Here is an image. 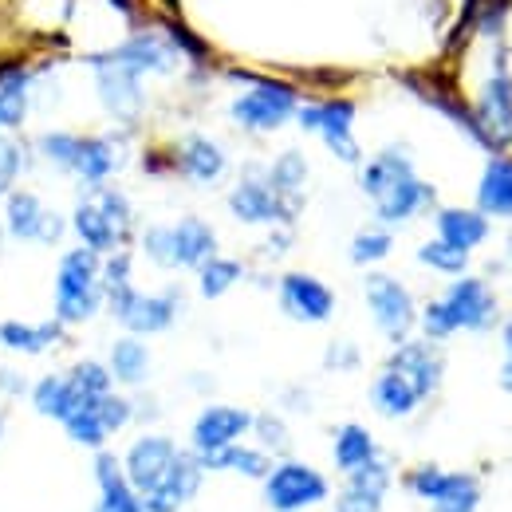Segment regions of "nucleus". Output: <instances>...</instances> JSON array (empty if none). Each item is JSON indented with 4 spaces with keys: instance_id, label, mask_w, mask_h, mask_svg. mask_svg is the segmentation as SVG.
<instances>
[{
    "instance_id": "nucleus-12",
    "label": "nucleus",
    "mask_w": 512,
    "mask_h": 512,
    "mask_svg": "<svg viewBox=\"0 0 512 512\" xmlns=\"http://www.w3.org/2000/svg\"><path fill=\"white\" fill-rule=\"evenodd\" d=\"M296 111H300V95L284 83H256L233 103V119L256 134L280 130L288 119H296Z\"/></svg>"
},
{
    "instance_id": "nucleus-25",
    "label": "nucleus",
    "mask_w": 512,
    "mask_h": 512,
    "mask_svg": "<svg viewBox=\"0 0 512 512\" xmlns=\"http://www.w3.org/2000/svg\"><path fill=\"white\" fill-rule=\"evenodd\" d=\"M430 205H434V186H426V182L414 174V178L398 182L390 193H383V197L375 201V213H379L383 225H402V221L426 213Z\"/></svg>"
},
{
    "instance_id": "nucleus-36",
    "label": "nucleus",
    "mask_w": 512,
    "mask_h": 512,
    "mask_svg": "<svg viewBox=\"0 0 512 512\" xmlns=\"http://www.w3.org/2000/svg\"><path fill=\"white\" fill-rule=\"evenodd\" d=\"M264 178L272 182V190L280 193L284 201H292V205H304V182H308V158L300 154V150H284L268 170H264Z\"/></svg>"
},
{
    "instance_id": "nucleus-2",
    "label": "nucleus",
    "mask_w": 512,
    "mask_h": 512,
    "mask_svg": "<svg viewBox=\"0 0 512 512\" xmlns=\"http://www.w3.org/2000/svg\"><path fill=\"white\" fill-rule=\"evenodd\" d=\"M103 308V256L75 245L60 256L56 268V292H52V316L64 327L95 320Z\"/></svg>"
},
{
    "instance_id": "nucleus-13",
    "label": "nucleus",
    "mask_w": 512,
    "mask_h": 512,
    "mask_svg": "<svg viewBox=\"0 0 512 512\" xmlns=\"http://www.w3.org/2000/svg\"><path fill=\"white\" fill-rule=\"evenodd\" d=\"M178 453H182V446L174 438H166V434H142V438H134L130 449L123 453V473H127L130 489L138 497H146L150 489H158L170 477Z\"/></svg>"
},
{
    "instance_id": "nucleus-23",
    "label": "nucleus",
    "mask_w": 512,
    "mask_h": 512,
    "mask_svg": "<svg viewBox=\"0 0 512 512\" xmlns=\"http://www.w3.org/2000/svg\"><path fill=\"white\" fill-rule=\"evenodd\" d=\"M28 402H32V410H36L40 418L64 422L75 406H83V402H91V398L71 383V375H67V371H48L44 379H36V383H32Z\"/></svg>"
},
{
    "instance_id": "nucleus-7",
    "label": "nucleus",
    "mask_w": 512,
    "mask_h": 512,
    "mask_svg": "<svg viewBox=\"0 0 512 512\" xmlns=\"http://www.w3.org/2000/svg\"><path fill=\"white\" fill-rule=\"evenodd\" d=\"M4 233L20 245H44L56 249L67 237V221L40 201V193L32 190H12L4 197Z\"/></svg>"
},
{
    "instance_id": "nucleus-29",
    "label": "nucleus",
    "mask_w": 512,
    "mask_h": 512,
    "mask_svg": "<svg viewBox=\"0 0 512 512\" xmlns=\"http://www.w3.org/2000/svg\"><path fill=\"white\" fill-rule=\"evenodd\" d=\"M225 150L213 142V138H201V134H190L178 150V170L190 178V182H201V186H213L221 174H225Z\"/></svg>"
},
{
    "instance_id": "nucleus-9",
    "label": "nucleus",
    "mask_w": 512,
    "mask_h": 512,
    "mask_svg": "<svg viewBox=\"0 0 512 512\" xmlns=\"http://www.w3.org/2000/svg\"><path fill=\"white\" fill-rule=\"evenodd\" d=\"M363 296H367V308H371V320L383 331L390 343H406L414 323H418V308H414V296L402 280L386 276V272H371L363 280Z\"/></svg>"
},
{
    "instance_id": "nucleus-30",
    "label": "nucleus",
    "mask_w": 512,
    "mask_h": 512,
    "mask_svg": "<svg viewBox=\"0 0 512 512\" xmlns=\"http://www.w3.org/2000/svg\"><path fill=\"white\" fill-rule=\"evenodd\" d=\"M111 60H119V64L134 67L138 75H162V71H170L174 67V48L166 44V40H158V36H134L127 44H119L115 52H107Z\"/></svg>"
},
{
    "instance_id": "nucleus-45",
    "label": "nucleus",
    "mask_w": 512,
    "mask_h": 512,
    "mask_svg": "<svg viewBox=\"0 0 512 512\" xmlns=\"http://www.w3.org/2000/svg\"><path fill=\"white\" fill-rule=\"evenodd\" d=\"M505 347H509V359H512V320L505 323Z\"/></svg>"
},
{
    "instance_id": "nucleus-20",
    "label": "nucleus",
    "mask_w": 512,
    "mask_h": 512,
    "mask_svg": "<svg viewBox=\"0 0 512 512\" xmlns=\"http://www.w3.org/2000/svg\"><path fill=\"white\" fill-rule=\"evenodd\" d=\"M67 229L79 237L83 249H91V253H99V256H111V253H119V249H127V237H123V233L115 229V221L103 213V205L95 201V193H87V197L75 201Z\"/></svg>"
},
{
    "instance_id": "nucleus-1",
    "label": "nucleus",
    "mask_w": 512,
    "mask_h": 512,
    "mask_svg": "<svg viewBox=\"0 0 512 512\" xmlns=\"http://www.w3.org/2000/svg\"><path fill=\"white\" fill-rule=\"evenodd\" d=\"M40 158H48V166H56L60 174H71L83 190H99L107 186V178L119 170L123 154L119 142L111 134H71V130H48L36 138Z\"/></svg>"
},
{
    "instance_id": "nucleus-43",
    "label": "nucleus",
    "mask_w": 512,
    "mask_h": 512,
    "mask_svg": "<svg viewBox=\"0 0 512 512\" xmlns=\"http://www.w3.org/2000/svg\"><path fill=\"white\" fill-rule=\"evenodd\" d=\"M32 390V383L16 371V367H0V394L4 398H20V394H28Z\"/></svg>"
},
{
    "instance_id": "nucleus-8",
    "label": "nucleus",
    "mask_w": 512,
    "mask_h": 512,
    "mask_svg": "<svg viewBox=\"0 0 512 512\" xmlns=\"http://www.w3.org/2000/svg\"><path fill=\"white\" fill-rule=\"evenodd\" d=\"M406 489L426 501L434 512H477L481 505V485L469 473H449L438 465H418L406 473Z\"/></svg>"
},
{
    "instance_id": "nucleus-40",
    "label": "nucleus",
    "mask_w": 512,
    "mask_h": 512,
    "mask_svg": "<svg viewBox=\"0 0 512 512\" xmlns=\"http://www.w3.org/2000/svg\"><path fill=\"white\" fill-rule=\"evenodd\" d=\"M418 260H422L426 268H434V272L457 276V272H465V260H469V253H461V249L446 245L442 237H434V241H426V245L418 249Z\"/></svg>"
},
{
    "instance_id": "nucleus-44",
    "label": "nucleus",
    "mask_w": 512,
    "mask_h": 512,
    "mask_svg": "<svg viewBox=\"0 0 512 512\" xmlns=\"http://www.w3.org/2000/svg\"><path fill=\"white\" fill-rule=\"evenodd\" d=\"M501 386H505V390H512V359L505 363V371H501Z\"/></svg>"
},
{
    "instance_id": "nucleus-4",
    "label": "nucleus",
    "mask_w": 512,
    "mask_h": 512,
    "mask_svg": "<svg viewBox=\"0 0 512 512\" xmlns=\"http://www.w3.org/2000/svg\"><path fill=\"white\" fill-rule=\"evenodd\" d=\"M142 253L158 268H201L217 256V233L201 217H182L178 225H154L142 233Z\"/></svg>"
},
{
    "instance_id": "nucleus-11",
    "label": "nucleus",
    "mask_w": 512,
    "mask_h": 512,
    "mask_svg": "<svg viewBox=\"0 0 512 512\" xmlns=\"http://www.w3.org/2000/svg\"><path fill=\"white\" fill-rule=\"evenodd\" d=\"M229 209H233V217L245 221V225H288V221H296V213H300L304 205L284 201L280 193L272 190V182H268L260 170H245V178L229 193Z\"/></svg>"
},
{
    "instance_id": "nucleus-24",
    "label": "nucleus",
    "mask_w": 512,
    "mask_h": 512,
    "mask_svg": "<svg viewBox=\"0 0 512 512\" xmlns=\"http://www.w3.org/2000/svg\"><path fill=\"white\" fill-rule=\"evenodd\" d=\"M477 123H481L485 142H493V146H505L512 138V79L505 71L485 87L481 107H477Z\"/></svg>"
},
{
    "instance_id": "nucleus-39",
    "label": "nucleus",
    "mask_w": 512,
    "mask_h": 512,
    "mask_svg": "<svg viewBox=\"0 0 512 512\" xmlns=\"http://www.w3.org/2000/svg\"><path fill=\"white\" fill-rule=\"evenodd\" d=\"M390 249H394V237H390L386 229H363V233H355V241H351V264L371 268V264L386 260Z\"/></svg>"
},
{
    "instance_id": "nucleus-6",
    "label": "nucleus",
    "mask_w": 512,
    "mask_h": 512,
    "mask_svg": "<svg viewBox=\"0 0 512 512\" xmlns=\"http://www.w3.org/2000/svg\"><path fill=\"white\" fill-rule=\"evenodd\" d=\"M331 497V485L320 469L296 461V457H284L268 469L264 477V505L272 512H304L316 509Z\"/></svg>"
},
{
    "instance_id": "nucleus-27",
    "label": "nucleus",
    "mask_w": 512,
    "mask_h": 512,
    "mask_svg": "<svg viewBox=\"0 0 512 512\" xmlns=\"http://www.w3.org/2000/svg\"><path fill=\"white\" fill-rule=\"evenodd\" d=\"M406 178H414V162H410V154H406L402 146H390V150L375 154V158L363 166L359 186H363V193H367L371 201H379L383 193H390L398 182H406Z\"/></svg>"
},
{
    "instance_id": "nucleus-38",
    "label": "nucleus",
    "mask_w": 512,
    "mask_h": 512,
    "mask_svg": "<svg viewBox=\"0 0 512 512\" xmlns=\"http://www.w3.org/2000/svg\"><path fill=\"white\" fill-rule=\"evenodd\" d=\"M24 170H28V150H24V142H16V138H8V134L0 130V197H8V193L16 190V182H20Z\"/></svg>"
},
{
    "instance_id": "nucleus-33",
    "label": "nucleus",
    "mask_w": 512,
    "mask_h": 512,
    "mask_svg": "<svg viewBox=\"0 0 512 512\" xmlns=\"http://www.w3.org/2000/svg\"><path fill=\"white\" fill-rule=\"evenodd\" d=\"M438 237L453 249L469 253L489 237V221L481 209H442L438 213Z\"/></svg>"
},
{
    "instance_id": "nucleus-28",
    "label": "nucleus",
    "mask_w": 512,
    "mask_h": 512,
    "mask_svg": "<svg viewBox=\"0 0 512 512\" xmlns=\"http://www.w3.org/2000/svg\"><path fill=\"white\" fill-rule=\"evenodd\" d=\"M197 461H201L205 473H241V477H253V481H264L268 469H272V457L260 446H245V442L217 449V453H197Z\"/></svg>"
},
{
    "instance_id": "nucleus-14",
    "label": "nucleus",
    "mask_w": 512,
    "mask_h": 512,
    "mask_svg": "<svg viewBox=\"0 0 512 512\" xmlns=\"http://www.w3.org/2000/svg\"><path fill=\"white\" fill-rule=\"evenodd\" d=\"M91 67H95V91H99L107 115L119 123H134L142 115V75L134 67L111 60L107 52L95 56Z\"/></svg>"
},
{
    "instance_id": "nucleus-15",
    "label": "nucleus",
    "mask_w": 512,
    "mask_h": 512,
    "mask_svg": "<svg viewBox=\"0 0 512 512\" xmlns=\"http://www.w3.org/2000/svg\"><path fill=\"white\" fill-rule=\"evenodd\" d=\"M245 434H253V414L241 410V406L213 402V406H205L193 418L190 442H193V453H217V449L245 442Z\"/></svg>"
},
{
    "instance_id": "nucleus-31",
    "label": "nucleus",
    "mask_w": 512,
    "mask_h": 512,
    "mask_svg": "<svg viewBox=\"0 0 512 512\" xmlns=\"http://www.w3.org/2000/svg\"><path fill=\"white\" fill-rule=\"evenodd\" d=\"M107 371L115 386H142L150 379V351L138 335H123L111 343V355H107Z\"/></svg>"
},
{
    "instance_id": "nucleus-17",
    "label": "nucleus",
    "mask_w": 512,
    "mask_h": 512,
    "mask_svg": "<svg viewBox=\"0 0 512 512\" xmlns=\"http://www.w3.org/2000/svg\"><path fill=\"white\" fill-rule=\"evenodd\" d=\"M201 481H205V469H201V461H197V453H178V461H174V469H170V477L158 485V489H150L146 497H142V509L146 512H182L190 505L193 497H197V489H201Z\"/></svg>"
},
{
    "instance_id": "nucleus-22",
    "label": "nucleus",
    "mask_w": 512,
    "mask_h": 512,
    "mask_svg": "<svg viewBox=\"0 0 512 512\" xmlns=\"http://www.w3.org/2000/svg\"><path fill=\"white\" fill-rule=\"evenodd\" d=\"M67 339V327L52 320H0V351L12 355H48Z\"/></svg>"
},
{
    "instance_id": "nucleus-41",
    "label": "nucleus",
    "mask_w": 512,
    "mask_h": 512,
    "mask_svg": "<svg viewBox=\"0 0 512 512\" xmlns=\"http://www.w3.org/2000/svg\"><path fill=\"white\" fill-rule=\"evenodd\" d=\"M253 434L268 457H272V453H288V446H292L288 426H284L276 414H253Z\"/></svg>"
},
{
    "instance_id": "nucleus-42",
    "label": "nucleus",
    "mask_w": 512,
    "mask_h": 512,
    "mask_svg": "<svg viewBox=\"0 0 512 512\" xmlns=\"http://www.w3.org/2000/svg\"><path fill=\"white\" fill-rule=\"evenodd\" d=\"M359 367V347L355 343H331L327 347V371H355Z\"/></svg>"
},
{
    "instance_id": "nucleus-19",
    "label": "nucleus",
    "mask_w": 512,
    "mask_h": 512,
    "mask_svg": "<svg viewBox=\"0 0 512 512\" xmlns=\"http://www.w3.org/2000/svg\"><path fill=\"white\" fill-rule=\"evenodd\" d=\"M91 477H95V489H99L91 512H146L142 497L130 489L127 473H123V457H115L111 449H95Z\"/></svg>"
},
{
    "instance_id": "nucleus-16",
    "label": "nucleus",
    "mask_w": 512,
    "mask_h": 512,
    "mask_svg": "<svg viewBox=\"0 0 512 512\" xmlns=\"http://www.w3.org/2000/svg\"><path fill=\"white\" fill-rule=\"evenodd\" d=\"M280 308L300 323H327L335 312V292L308 272H288L280 276Z\"/></svg>"
},
{
    "instance_id": "nucleus-18",
    "label": "nucleus",
    "mask_w": 512,
    "mask_h": 512,
    "mask_svg": "<svg viewBox=\"0 0 512 512\" xmlns=\"http://www.w3.org/2000/svg\"><path fill=\"white\" fill-rule=\"evenodd\" d=\"M390 493V465L383 457L347 473V485L335 493V512H383Z\"/></svg>"
},
{
    "instance_id": "nucleus-37",
    "label": "nucleus",
    "mask_w": 512,
    "mask_h": 512,
    "mask_svg": "<svg viewBox=\"0 0 512 512\" xmlns=\"http://www.w3.org/2000/svg\"><path fill=\"white\" fill-rule=\"evenodd\" d=\"M245 276L241 260H229V256H209L201 268H197V288L205 300H221L237 280Z\"/></svg>"
},
{
    "instance_id": "nucleus-3",
    "label": "nucleus",
    "mask_w": 512,
    "mask_h": 512,
    "mask_svg": "<svg viewBox=\"0 0 512 512\" xmlns=\"http://www.w3.org/2000/svg\"><path fill=\"white\" fill-rule=\"evenodd\" d=\"M493 316H497V300H493L489 284L477 276H461L442 300L426 304L422 331L430 343H438V339H449L453 331H485Z\"/></svg>"
},
{
    "instance_id": "nucleus-32",
    "label": "nucleus",
    "mask_w": 512,
    "mask_h": 512,
    "mask_svg": "<svg viewBox=\"0 0 512 512\" xmlns=\"http://www.w3.org/2000/svg\"><path fill=\"white\" fill-rule=\"evenodd\" d=\"M331 457H335V469L347 477V473H355L359 465L375 461V457H379V446H375V438H371L367 426L347 422V426H339L335 438H331Z\"/></svg>"
},
{
    "instance_id": "nucleus-5",
    "label": "nucleus",
    "mask_w": 512,
    "mask_h": 512,
    "mask_svg": "<svg viewBox=\"0 0 512 512\" xmlns=\"http://www.w3.org/2000/svg\"><path fill=\"white\" fill-rule=\"evenodd\" d=\"M103 308L115 316V320L127 327V335H158L166 327H174L178 312H182V292L178 288H166V292H138L134 280L130 284H115V288H103Z\"/></svg>"
},
{
    "instance_id": "nucleus-34",
    "label": "nucleus",
    "mask_w": 512,
    "mask_h": 512,
    "mask_svg": "<svg viewBox=\"0 0 512 512\" xmlns=\"http://www.w3.org/2000/svg\"><path fill=\"white\" fill-rule=\"evenodd\" d=\"M32 111V75L24 67L0 71V130H20Z\"/></svg>"
},
{
    "instance_id": "nucleus-21",
    "label": "nucleus",
    "mask_w": 512,
    "mask_h": 512,
    "mask_svg": "<svg viewBox=\"0 0 512 512\" xmlns=\"http://www.w3.org/2000/svg\"><path fill=\"white\" fill-rule=\"evenodd\" d=\"M386 367L402 371L410 383L418 386L422 398H430V394L438 390L442 371H446V363H442V355H438V347H434L430 339H406V343H394V355L386 359Z\"/></svg>"
},
{
    "instance_id": "nucleus-46",
    "label": "nucleus",
    "mask_w": 512,
    "mask_h": 512,
    "mask_svg": "<svg viewBox=\"0 0 512 512\" xmlns=\"http://www.w3.org/2000/svg\"><path fill=\"white\" fill-rule=\"evenodd\" d=\"M0 438H4V406H0Z\"/></svg>"
},
{
    "instance_id": "nucleus-10",
    "label": "nucleus",
    "mask_w": 512,
    "mask_h": 512,
    "mask_svg": "<svg viewBox=\"0 0 512 512\" xmlns=\"http://www.w3.org/2000/svg\"><path fill=\"white\" fill-rule=\"evenodd\" d=\"M296 119H300L304 130L320 134L323 146H327L339 162H347V166H359V162H363V150H359V142H355V107H351V103H343V99L312 103V107H300Z\"/></svg>"
},
{
    "instance_id": "nucleus-35",
    "label": "nucleus",
    "mask_w": 512,
    "mask_h": 512,
    "mask_svg": "<svg viewBox=\"0 0 512 512\" xmlns=\"http://www.w3.org/2000/svg\"><path fill=\"white\" fill-rule=\"evenodd\" d=\"M481 213H493V217H512V158H493L485 178H481Z\"/></svg>"
},
{
    "instance_id": "nucleus-26",
    "label": "nucleus",
    "mask_w": 512,
    "mask_h": 512,
    "mask_svg": "<svg viewBox=\"0 0 512 512\" xmlns=\"http://www.w3.org/2000/svg\"><path fill=\"white\" fill-rule=\"evenodd\" d=\"M371 402H375V410H379L383 418H410L426 398L418 394V386L410 383L402 371L383 367L379 379L371 383Z\"/></svg>"
}]
</instances>
